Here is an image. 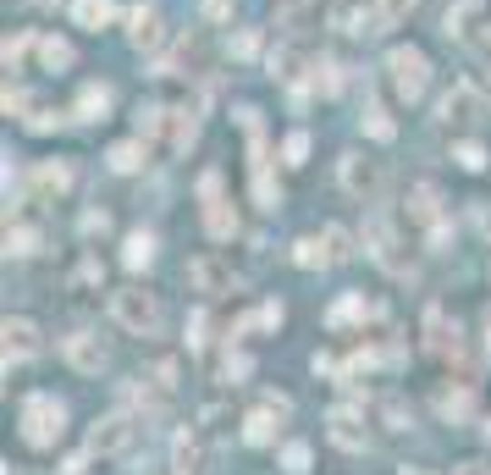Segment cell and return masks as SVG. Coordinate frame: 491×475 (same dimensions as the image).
I'll return each mask as SVG.
<instances>
[{
	"label": "cell",
	"mask_w": 491,
	"mask_h": 475,
	"mask_svg": "<svg viewBox=\"0 0 491 475\" xmlns=\"http://www.w3.org/2000/svg\"><path fill=\"white\" fill-rule=\"evenodd\" d=\"M111 321H116L122 332H133V337H161V326H166L161 293H150V288H122V293H111Z\"/></svg>",
	"instance_id": "6da1fadb"
},
{
	"label": "cell",
	"mask_w": 491,
	"mask_h": 475,
	"mask_svg": "<svg viewBox=\"0 0 491 475\" xmlns=\"http://www.w3.org/2000/svg\"><path fill=\"white\" fill-rule=\"evenodd\" d=\"M66 431V403L55 392H28L23 398V442L28 448H55Z\"/></svg>",
	"instance_id": "7a4b0ae2"
},
{
	"label": "cell",
	"mask_w": 491,
	"mask_h": 475,
	"mask_svg": "<svg viewBox=\"0 0 491 475\" xmlns=\"http://www.w3.org/2000/svg\"><path fill=\"white\" fill-rule=\"evenodd\" d=\"M387 84H392V94H398L403 105H414L419 94L431 89V61H426V50L392 45V50H387Z\"/></svg>",
	"instance_id": "3957f363"
},
{
	"label": "cell",
	"mask_w": 491,
	"mask_h": 475,
	"mask_svg": "<svg viewBox=\"0 0 491 475\" xmlns=\"http://www.w3.org/2000/svg\"><path fill=\"white\" fill-rule=\"evenodd\" d=\"M337 183H342L348 199H359V205H376L381 188H387V166L370 161V155H359V150H348V155L337 161Z\"/></svg>",
	"instance_id": "277c9868"
},
{
	"label": "cell",
	"mask_w": 491,
	"mask_h": 475,
	"mask_svg": "<svg viewBox=\"0 0 491 475\" xmlns=\"http://www.w3.org/2000/svg\"><path fill=\"white\" fill-rule=\"evenodd\" d=\"M486 28H491V17H486V0H453V6L442 12V34H447L453 45H464V50H475Z\"/></svg>",
	"instance_id": "5b68a950"
},
{
	"label": "cell",
	"mask_w": 491,
	"mask_h": 475,
	"mask_svg": "<svg viewBox=\"0 0 491 475\" xmlns=\"http://www.w3.org/2000/svg\"><path fill=\"white\" fill-rule=\"evenodd\" d=\"M61 360L73 365L78 376H100L111 365V349L100 343V332H66L61 337Z\"/></svg>",
	"instance_id": "8992f818"
},
{
	"label": "cell",
	"mask_w": 491,
	"mask_h": 475,
	"mask_svg": "<svg viewBox=\"0 0 491 475\" xmlns=\"http://www.w3.org/2000/svg\"><path fill=\"white\" fill-rule=\"evenodd\" d=\"M408 222H414V227H426V233H431V243H442V238H447L442 188H437V183H414V188H408Z\"/></svg>",
	"instance_id": "52a82bcc"
},
{
	"label": "cell",
	"mask_w": 491,
	"mask_h": 475,
	"mask_svg": "<svg viewBox=\"0 0 491 475\" xmlns=\"http://www.w3.org/2000/svg\"><path fill=\"white\" fill-rule=\"evenodd\" d=\"M188 288L193 293H232L238 271H232L227 254H199V260H188Z\"/></svg>",
	"instance_id": "ba28073f"
},
{
	"label": "cell",
	"mask_w": 491,
	"mask_h": 475,
	"mask_svg": "<svg viewBox=\"0 0 491 475\" xmlns=\"http://www.w3.org/2000/svg\"><path fill=\"white\" fill-rule=\"evenodd\" d=\"M437 116L447 122V127H469V122H480L486 116V94L469 84V78H458L447 94H442V105H437Z\"/></svg>",
	"instance_id": "9c48e42d"
},
{
	"label": "cell",
	"mask_w": 491,
	"mask_h": 475,
	"mask_svg": "<svg viewBox=\"0 0 491 475\" xmlns=\"http://www.w3.org/2000/svg\"><path fill=\"white\" fill-rule=\"evenodd\" d=\"M138 437V421L127 415V410H116V415H105V421H94V431H89V453H100V459H111V453H122L127 442Z\"/></svg>",
	"instance_id": "30bf717a"
},
{
	"label": "cell",
	"mask_w": 491,
	"mask_h": 475,
	"mask_svg": "<svg viewBox=\"0 0 491 475\" xmlns=\"http://www.w3.org/2000/svg\"><path fill=\"white\" fill-rule=\"evenodd\" d=\"M0 343H6V376H12V365H28V360L39 354V326H34L28 315H6Z\"/></svg>",
	"instance_id": "8fae6325"
},
{
	"label": "cell",
	"mask_w": 491,
	"mask_h": 475,
	"mask_svg": "<svg viewBox=\"0 0 491 475\" xmlns=\"http://www.w3.org/2000/svg\"><path fill=\"white\" fill-rule=\"evenodd\" d=\"M426 349H431L437 360H458V354H464V332H458V321H447L442 304L426 310Z\"/></svg>",
	"instance_id": "7c38bea8"
},
{
	"label": "cell",
	"mask_w": 491,
	"mask_h": 475,
	"mask_svg": "<svg viewBox=\"0 0 491 475\" xmlns=\"http://www.w3.org/2000/svg\"><path fill=\"white\" fill-rule=\"evenodd\" d=\"M326 426H331V442H337V448H348V453L370 448V426H365V410H354V403H337V410L326 415Z\"/></svg>",
	"instance_id": "4fadbf2b"
},
{
	"label": "cell",
	"mask_w": 491,
	"mask_h": 475,
	"mask_svg": "<svg viewBox=\"0 0 491 475\" xmlns=\"http://www.w3.org/2000/svg\"><path fill=\"white\" fill-rule=\"evenodd\" d=\"M331 23H337V28H342L348 39H376V34H381V28L392 23V17H387L381 6L370 12V6H359V0H342V6L331 12Z\"/></svg>",
	"instance_id": "5bb4252c"
},
{
	"label": "cell",
	"mask_w": 491,
	"mask_h": 475,
	"mask_svg": "<svg viewBox=\"0 0 491 475\" xmlns=\"http://www.w3.org/2000/svg\"><path fill=\"white\" fill-rule=\"evenodd\" d=\"M288 410H293L288 398H270V403H260V410L243 421V442H249V448H270V442H276V421H282Z\"/></svg>",
	"instance_id": "9a60e30c"
},
{
	"label": "cell",
	"mask_w": 491,
	"mask_h": 475,
	"mask_svg": "<svg viewBox=\"0 0 491 475\" xmlns=\"http://www.w3.org/2000/svg\"><path fill=\"white\" fill-rule=\"evenodd\" d=\"M365 249H370V260H381L387 271H403V260H398V233H392V222H387L381 211L365 222Z\"/></svg>",
	"instance_id": "2e32d148"
},
{
	"label": "cell",
	"mask_w": 491,
	"mask_h": 475,
	"mask_svg": "<svg viewBox=\"0 0 491 475\" xmlns=\"http://www.w3.org/2000/svg\"><path fill=\"white\" fill-rule=\"evenodd\" d=\"M437 415H442L447 426H469V421H475V387H469V381L442 387V392H437Z\"/></svg>",
	"instance_id": "e0dca14e"
},
{
	"label": "cell",
	"mask_w": 491,
	"mask_h": 475,
	"mask_svg": "<svg viewBox=\"0 0 491 475\" xmlns=\"http://www.w3.org/2000/svg\"><path fill=\"white\" fill-rule=\"evenodd\" d=\"M127 39L138 50H155L161 45V12L155 6H127Z\"/></svg>",
	"instance_id": "ac0fdd59"
},
{
	"label": "cell",
	"mask_w": 491,
	"mask_h": 475,
	"mask_svg": "<svg viewBox=\"0 0 491 475\" xmlns=\"http://www.w3.org/2000/svg\"><path fill=\"white\" fill-rule=\"evenodd\" d=\"M66 188H73V166L66 161H39L34 166V193L39 199H61Z\"/></svg>",
	"instance_id": "d6986e66"
},
{
	"label": "cell",
	"mask_w": 491,
	"mask_h": 475,
	"mask_svg": "<svg viewBox=\"0 0 491 475\" xmlns=\"http://www.w3.org/2000/svg\"><path fill=\"white\" fill-rule=\"evenodd\" d=\"M370 315H381V304H370L365 293H348V299H337V304H331L326 326H331V332H342L348 321H370Z\"/></svg>",
	"instance_id": "ffe728a7"
},
{
	"label": "cell",
	"mask_w": 491,
	"mask_h": 475,
	"mask_svg": "<svg viewBox=\"0 0 491 475\" xmlns=\"http://www.w3.org/2000/svg\"><path fill=\"white\" fill-rule=\"evenodd\" d=\"M204 233L216 238V243L238 238V211H232V199H216V205H204Z\"/></svg>",
	"instance_id": "44dd1931"
},
{
	"label": "cell",
	"mask_w": 491,
	"mask_h": 475,
	"mask_svg": "<svg viewBox=\"0 0 491 475\" xmlns=\"http://www.w3.org/2000/svg\"><path fill=\"white\" fill-rule=\"evenodd\" d=\"M111 17H116V0H73V23L89 28V34L111 28Z\"/></svg>",
	"instance_id": "7402d4cb"
},
{
	"label": "cell",
	"mask_w": 491,
	"mask_h": 475,
	"mask_svg": "<svg viewBox=\"0 0 491 475\" xmlns=\"http://www.w3.org/2000/svg\"><path fill=\"white\" fill-rule=\"evenodd\" d=\"M73 116H78V122H105V116H111V89H105V84H83Z\"/></svg>",
	"instance_id": "603a6c76"
},
{
	"label": "cell",
	"mask_w": 491,
	"mask_h": 475,
	"mask_svg": "<svg viewBox=\"0 0 491 475\" xmlns=\"http://www.w3.org/2000/svg\"><path fill=\"white\" fill-rule=\"evenodd\" d=\"M282 315H288L282 304H276V299H265V304H260L254 315H243L232 332H238V337H249V332H276V326H282Z\"/></svg>",
	"instance_id": "cb8c5ba5"
},
{
	"label": "cell",
	"mask_w": 491,
	"mask_h": 475,
	"mask_svg": "<svg viewBox=\"0 0 491 475\" xmlns=\"http://www.w3.org/2000/svg\"><path fill=\"white\" fill-rule=\"evenodd\" d=\"M150 260H155V238H150V233H127V238H122V265H127V271H144Z\"/></svg>",
	"instance_id": "d4e9b609"
},
{
	"label": "cell",
	"mask_w": 491,
	"mask_h": 475,
	"mask_svg": "<svg viewBox=\"0 0 491 475\" xmlns=\"http://www.w3.org/2000/svg\"><path fill=\"white\" fill-rule=\"evenodd\" d=\"M39 243H44V233H39V227H23V222H17V227H6V254H12V260L39 254Z\"/></svg>",
	"instance_id": "484cf974"
},
{
	"label": "cell",
	"mask_w": 491,
	"mask_h": 475,
	"mask_svg": "<svg viewBox=\"0 0 491 475\" xmlns=\"http://www.w3.org/2000/svg\"><path fill=\"white\" fill-rule=\"evenodd\" d=\"M39 61L50 66V73H66V66H73V45L55 39V34H39Z\"/></svg>",
	"instance_id": "4316f807"
},
{
	"label": "cell",
	"mask_w": 491,
	"mask_h": 475,
	"mask_svg": "<svg viewBox=\"0 0 491 475\" xmlns=\"http://www.w3.org/2000/svg\"><path fill=\"white\" fill-rule=\"evenodd\" d=\"M359 127H365V133H370V139H381V144H387V139H392V133H398V127H392V116H387V105H381V100H365V116H359Z\"/></svg>",
	"instance_id": "83f0119b"
},
{
	"label": "cell",
	"mask_w": 491,
	"mask_h": 475,
	"mask_svg": "<svg viewBox=\"0 0 491 475\" xmlns=\"http://www.w3.org/2000/svg\"><path fill=\"white\" fill-rule=\"evenodd\" d=\"M111 172H138L144 166V139H127V144H111Z\"/></svg>",
	"instance_id": "f1b7e54d"
},
{
	"label": "cell",
	"mask_w": 491,
	"mask_h": 475,
	"mask_svg": "<svg viewBox=\"0 0 491 475\" xmlns=\"http://www.w3.org/2000/svg\"><path fill=\"white\" fill-rule=\"evenodd\" d=\"M293 260H299L304 271H320V265H331V254H326V238H299V243H293Z\"/></svg>",
	"instance_id": "f546056e"
},
{
	"label": "cell",
	"mask_w": 491,
	"mask_h": 475,
	"mask_svg": "<svg viewBox=\"0 0 491 475\" xmlns=\"http://www.w3.org/2000/svg\"><path fill=\"white\" fill-rule=\"evenodd\" d=\"M39 39L34 34H12L6 39V73H28V50H34Z\"/></svg>",
	"instance_id": "4dcf8cb0"
},
{
	"label": "cell",
	"mask_w": 491,
	"mask_h": 475,
	"mask_svg": "<svg viewBox=\"0 0 491 475\" xmlns=\"http://www.w3.org/2000/svg\"><path fill=\"white\" fill-rule=\"evenodd\" d=\"M309 459H315L309 442H288L282 448V475H309Z\"/></svg>",
	"instance_id": "1f68e13d"
},
{
	"label": "cell",
	"mask_w": 491,
	"mask_h": 475,
	"mask_svg": "<svg viewBox=\"0 0 491 475\" xmlns=\"http://www.w3.org/2000/svg\"><path fill=\"white\" fill-rule=\"evenodd\" d=\"M381 421H387V431H408V426H414V415H408L403 398H381Z\"/></svg>",
	"instance_id": "d6a6232c"
},
{
	"label": "cell",
	"mask_w": 491,
	"mask_h": 475,
	"mask_svg": "<svg viewBox=\"0 0 491 475\" xmlns=\"http://www.w3.org/2000/svg\"><path fill=\"white\" fill-rule=\"evenodd\" d=\"M320 238H326V254H331V265H337V260H354V238H348L342 227H326Z\"/></svg>",
	"instance_id": "836d02e7"
},
{
	"label": "cell",
	"mask_w": 491,
	"mask_h": 475,
	"mask_svg": "<svg viewBox=\"0 0 491 475\" xmlns=\"http://www.w3.org/2000/svg\"><path fill=\"white\" fill-rule=\"evenodd\" d=\"M282 161L288 166H304L309 161V133H288V139H282Z\"/></svg>",
	"instance_id": "e575fe53"
},
{
	"label": "cell",
	"mask_w": 491,
	"mask_h": 475,
	"mask_svg": "<svg viewBox=\"0 0 491 475\" xmlns=\"http://www.w3.org/2000/svg\"><path fill=\"white\" fill-rule=\"evenodd\" d=\"M315 89H326V94L342 89V66H337V61H320V66H315Z\"/></svg>",
	"instance_id": "d590c367"
},
{
	"label": "cell",
	"mask_w": 491,
	"mask_h": 475,
	"mask_svg": "<svg viewBox=\"0 0 491 475\" xmlns=\"http://www.w3.org/2000/svg\"><path fill=\"white\" fill-rule=\"evenodd\" d=\"M100 277H105V265H100V260H94V254H89V260H83V265H78V271H73V288H94V282H100Z\"/></svg>",
	"instance_id": "8d00e7d4"
},
{
	"label": "cell",
	"mask_w": 491,
	"mask_h": 475,
	"mask_svg": "<svg viewBox=\"0 0 491 475\" xmlns=\"http://www.w3.org/2000/svg\"><path fill=\"white\" fill-rule=\"evenodd\" d=\"M23 122H28V127H34V133H50V127H61V116H55V111H50V105H39V100H34V111H28V116H23Z\"/></svg>",
	"instance_id": "74e56055"
},
{
	"label": "cell",
	"mask_w": 491,
	"mask_h": 475,
	"mask_svg": "<svg viewBox=\"0 0 491 475\" xmlns=\"http://www.w3.org/2000/svg\"><path fill=\"white\" fill-rule=\"evenodd\" d=\"M453 161H458L464 172H480V166H486V150H480V144H458V150H453Z\"/></svg>",
	"instance_id": "f35d334b"
},
{
	"label": "cell",
	"mask_w": 491,
	"mask_h": 475,
	"mask_svg": "<svg viewBox=\"0 0 491 475\" xmlns=\"http://www.w3.org/2000/svg\"><path fill=\"white\" fill-rule=\"evenodd\" d=\"M105 233H111V216L105 211H89L83 216V238H105Z\"/></svg>",
	"instance_id": "ab89813d"
},
{
	"label": "cell",
	"mask_w": 491,
	"mask_h": 475,
	"mask_svg": "<svg viewBox=\"0 0 491 475\" xmlns=\"http://www.w3.org/2000/svg\"><path fill=\"white\" fill-rule=\"evenodd\" d=\"M249 371H254V365H249V354H227V365H221V376H227V381H243Z\"/></svg>",
	"instance_id": "60d3db41"
},
{
	"label": "cell",
	"mask_w": 491,
	"mask_h": 475,
	"mask_svg": "<svg viewBox=\"0 0 491 475\" xmlns=\"http://www.w3.org/2000/svg\"><path fill=\"white\" fill-rule=\"evenodd\" d=\"M376 6H381V12H387L392 23H398V17H408V12L419 6V0H376Z\"/></svg>",
	"instance_id": "b9f144b4"
},
{
	"label": "cell",
	"mask_w": 491,
	"mask_h": 475,
	"mask_svg": "<svg viewBox=\"0 0 491 475\" xmlns=\"http://www.w3.org/2000/svg\"><path fill=\"white\" fill-rule=\"evenodd\" d=\"M475 55H480V66H486V78H491V28L480 34V45H475Z\"/></svg>",
	"instance_id": "7bdbcfd3"
},
{
	"label": "cell",
	"mask_w": 491,
	"mask_h": 475,
	"mask_svg": "<svg viewBox=\"0 0 491 475\" xmlns=\"http://www.w3.org/2000/svg\"><path fill=\"white\" fill-rule=\"evenodd\" d=\"M204 17H232V0H204Z\"/></svg>",
	"instance_id": "ee69618b"
},
{
	"label": "cell",
	"mask_w": 491,
	"mask_h": 475,
	"mask_svg": "<svg viewBox=\"0 0 491 475\" xmlns=\"http://www.w3.org/2000/svg\"><path fill=\"white\" fill-rule=\"evenodd\" d=\"M453 475H491V464H486V459H469V464H458Z\"/></svg>",
	"instance_id": "f6af8a7d"
},
{
	"label": "cell",
	"mask_w": 491,
	"mask_h": 475,
	"mask_svg": "<svg viewBox=\"0 0 491 475\" xmlns=\"http://www.w3.org/2000/svg\"><path fill=\"white\" fill-rule=\"evenodd\" d=\"M480 343H486V354H491V304L480 310Z\"/></svg>",
	"instance_id": "bcb514c9"
},
{
	"label": "cell",
	"mask_w": 491,
	"mask_h": 475,
	"mask_svg": "<svg viewBox=\"0 0 491 475\" xmlns=\"http://www.w3.org/2000/svg\"><path fill=\"white\" fill-rule=\"evenodd\" d=\"M23 6H44V0H23Z\"/></svg>",
	"instance_id": "7dc6e473"
},
{
	"label": "cell",
	"mask_w": 491,
	"mask_h": 475,
	"mask_svg": "<svg viewBox=\"0 0 491 475\" xmlns=\"http://www.w3.org/2000/svg\"><path fill=\"white\" fill-rule=\"evenodd\" d=\"M403 475H426V470H403Z\"/></svg>",
	"instance_id": "c3c4849f"
}]
</instances>
